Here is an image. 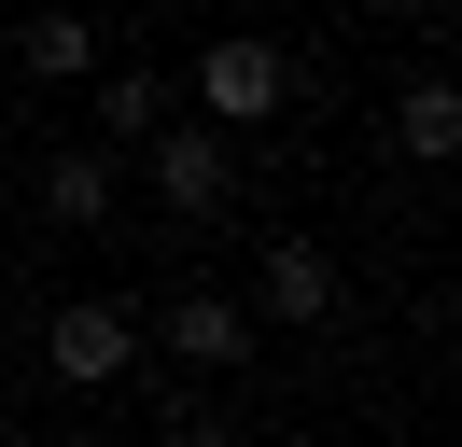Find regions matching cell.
I'll use <instances>...</instances> for the list:
<instances>
[{
    "label": "cell",
    "instance_id": "cell-1",
    "mask_svg": "<svg viewBox=\"0 0 462 447\" xmlns=\"http://www.w3.org/2000/svg\"><path fill=\"white\" fill-rule=\"evenodd\" d=\"M42 378L57 391H126L141 378V307L126 294H70L57 322H42Z\"/></svg>",
    "mask_w": 462,
    "mask_h": 447
},
{
    "label": "cell",
    "instance_id": "cell-2",
    "mask_svg": "<svg viewBox=\"0 0 462 447\" xmlns=\"http://www.w3.org/2000/svg\"><path fill=\"white\" fill-rule=\"evenodd\" d=\"M141 168H154V210L169 224H225L238 210V126H182L169 112V126L141 140Z\"/></svg>",
    "mask_w": 462,
    "mask_h": 447
},
{
    "label": "cell",
    "instance_id": "cell-3",
    "mask_svg": "<svg viewBox=\"0 0 462 447\" xmlns=\"http://www.w3.org/2000/svg\"><path fill=\"white\" fill-rule=\"evenodd\" d=\"M281 98H294V56L266 42V28H225V42L197 56V126H266Z\"/></svg>",
    "mask_w": 462,
    "mask_h": 447
},
{
    "label": "cell",
    "instance_id": "cell-4",
    "mask_svg": "<svg viewBox=\"0 0 462 447\" xmlns=\"http://www.w3.org/2000/svg\"><path fill=\"white\" fill-rule=\"evenodd\" d=\"M29 210L57 224V238H98V224L126 210V168H113V140H57V154H29Z\"/></svg>",
    "mask_w": 462,
    "mask_h": 447
},
{
    "label": "cell",
    "instance_id": "cell-5",
    "mask_svg": "<svg viewBox=\"0 0 462 447\" xmlns=\"http://www.w3.org/2000/svg\"><path fill=\"white\" fill-rule=\"evenodd\" d=\"M253 307H238V294H169V307H154V322H141V350H169L182 363V378H238V363H253Z\"/></svg>",
    "mask_w": 462,
    "mask_h": 447
},
{
    "label": "cell",
    "instance_id": "cell-6",
    "mask_svg": "<svg viewBox=\"0 0 462 447\" xmlns=\"http://www.w3.org/2000/svg\"><path fill=\"white\" fill-rule=\"evenodd\" d=\"M238 307L281 322V335H322V322L350 307V279H337V251H322V238H266V266H253V294H238Z\"/></svg>",
    "mask_w": 462,
    "mask_h": 447
},
{
    "label": "cell",
    "instance_id": "cell-7",
    "mask_svg": "<svg viewBox=\"0 0 462 447\" xmlns=\"http://www.w3.org/2000/svg\"><path fill=\"white\" fill-rule=\"evenodd\" d=\"M85 98H98V140H113V154H141V140L182 112V98H169V70H141V56H98Z\"/></svg>",
    "mask_w": 462,
    "mask_h": 447
},
{
    "label": "cell",
    "instance_id": "cell-8",
    "mask_svg": "<svg viewBox=\"0 0 462 447\" xmlns=\"http://www.w3.org/2000/svg\"><path fill=\"white\" fill-rule=\"evenodd\" d=\"M393 154H406V168H448V154H462V98H448V70H420V84L393 98Z\"/></svg>",
    "mask_w": 462,
    "mask_h": 447
},
{
    "label": "cell",
    "instance_id": "cell-9",
    "mask_svg": "<svg viewBox=\"0 0 462 447\" xmlns=\"http://www.w3.org/2000/svg\"><path fill=\"white\" fill-rule=\"evenodd\" d=\"M0 42L29 56V84H85L98 70V14H29V28H0Z\"/></svg>",
    "mask_w": 462,
    "mask_h": 447
},
{
    "label": "cell",
    "instance_id": "cell-10",
    "mask_svg": "<svg viewBox=\"0 0 462 447\" xmlns=\"http://www.w3.org/2000/svg\"><path fill=\"white\" fill-rule=\"evenodd\" d=\"M154 447H238V419L210 391H154Z\"/></svg>",
    "mask_w": 462,
    "mask_h": 447
},
{
    "label": "cell",
    "instance_id": "cell-11",
    "mask_svg": "<svg viewBox=\"0 0 462 447\" xmlns=\"http://www.w3.org/2000/svg\"><path fill=\"white\" fill-rule=\"evenodd\" d=\"M365 14H393V28H434V0H365Z\"/></svg>",
    "mask_w": 462,
    "mask_h": 447
},
{
    "label": "cell",
    "instance_id": "cell-12",
    "mask_svg": "<svg viewBox=\"0 0 462 447\" xmlns=\"http://www.w3.org/2000/svg\"><path fill=\"white\" fill-rule=\"evenodd\" d=\"M0 335H14V294H0Z\"/></svg>",
    "mask_w": 462,
    "mask_h": 447
},
{
    "label": "cell",
    "instance_id": "cell-13",
    "mask_svg": "<svg viewBox=\"0 0 462 447\" xmlns=\"http://www.w3.org/2000/svg\"><path fill=\"white\" fill-rule=\"evenodd\" d=\"M42 447H85V433H42Z\"/></svg>",
    "mask_w": 462,
    "mask_h": 447
},
{
    "label": "cell",
    "instance_id": "cell-14",
    "mask_svg": "<svg viewBox=\"0 0 462 447\" xmlns=\"http://www.w3.org/2000/svg\"><path fill=\"white\" fill-rule=\"evenodd\" d=\"M238 447H266V433H238Z\"/></svg>",
    "mask_w": 462,
    "mask_h": 447
}]
</instances>
